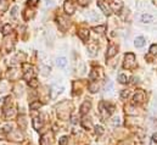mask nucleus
<instances>
[{"mask_svg":"<svg viewBox=\"0 0 157 145\" xmlns=\"http://www.w3.org/2000/svg\"><path fill=\"white\" fill-rule=\"evenodd\" d=\"M123 67L127 70H133L136 67V61H135V56L134 54L128 53L124 55V62H123Z\"/></svg>","mask_w":157,"mask_h":145,"instance_id":"1","label":"nucleus"},{"mask_svg":"<svg viewBox=\"0 0 157 145\" xmlns=\"http://www.w3.org/2000/svg\"><path fill=\"white\" fill-rule=\"evenodd\" d=\"M23 72H24V76H23V78L26 79V81H31L32 79V77L34 75V71H33V67L31 65H28V64H23Z\"/></svg>","mask_w":157,"mask_h":145,"instance_id":"2","label":"nucleus"},{"mask_svg":"<svg viewBox=\"0 0 157 145\" xmlns=\"http://www.w3.org/2000/svg\"><path fill=\"white\" fill-rule=\"evenodd\" d=\"M63 9H65V12L67 15H72L75 11V4L73 0H66L65 4H63Z\"/></svg>","mask_w":157,"mask_h":145,"instance_id":"3","label":"nucleus"},{"mask_svg":"<svg viewBox=\"0 0 157 145\" xmlns=\"http://www.w3.org/2000/svg\"><path fill=\"white\" fill-rule=\"evenodd\" d=\"M98 6L102 10V12L105 15H107V16H110V15L112 14V10H111V7H110V4L105 3V0H99V1H98Z\"/></svg>","mask_w":157,"mask_h":145,"instance_id":"4","label":"nucleus"},{"mask_svg":"<svg viewBox=\"0 0 157 145\" xmlns=\"http://www.w3.org/2000/svg\"><path fill=\"white\" fill-rule=\"evenodd\" d=\"M57 24H59V28L61 29V30H66V29L68 28L69 22H68V21L66 20L65 17L59 16V17H57Z\"/></svg>","mask_w":157,"mask_h":145,"instance_id":"5","label":"nucleus"},{"mask_svg":"<svg viewBox=\"0 0 157 145\" xmlns=\"http://www.w3.org/2000/svg\"><path fill=\"white\" fill-rule=\"evenodd\" d=\"M145 100V94L143 91H136L134 96H133V101L134 104H136V105H139V104H143Z\"/></svg>","mask_w":157,"mask_h":145,"instance_id":"6","label":"nucleus"},{"mask_svg":"<svg viewBox=\"0 0 157 145\" xmlns=\"http://www.w3.org/2000/svg\"><path fill=\"white\" fill-rule=\"evenodd\" d=\"M63 90V87H59V85H55L51 88V90H50V96H51V99H56L59 94H61Z\"/></svg>","mask_w":157,"mask_h":145,"instance_id":"7","label":"nucleus"},{"mask_svg":"<svg viewBox=\"0 0 157 145\" xmlns=\"http://www.w3.org/2000/svg\"><path fill=\"white\" fill-rule=\"evenodd\" d=\"M117 46L113 45V44H111L108 46V49H107V53H106V59H111V58H113V56L117 54Z\"/></svg>","mask_w":157,"mask_h":145,"instance_id":"8","label":"nucleus"},{"mask_svg":"<svg viewBox=\"0 0 157 145\" xmlns=\"http://www.w3.org/2000/svg\"><path fill=\"white\" fill-rule=\"evenodd\" d=\"M78 37L82 39L83 41H87L89 39V30L85 29V28H82L78 30Z\"/></svg>","mask_w":157,"mask_h":145,"instance_id":"9","label":"nucleus"},{"mask_svg":"<svg viewBox=\"0 0 157 145\" xmlns=\"http://www.w3.org/2000/svg\"><path fill=\"white\" fill-rule=\"evenodd\" d=\"M90 107H92V102H90L89 100L84 101L83 105L80 106V113H82V115H85V113H88L89 110H90Z\"/></svg>","mask_w":157,"mask_h":145,"instance_id":"10","label":"nucleus"},{"mask_svg":"<svg viewBox=\"0 0 157 145\" xmlns=\"http://www.w3.org/2000/svg\"><path fill=\"white\" fill-rule=\"evenodd\" d=\"M43 120L40 117H34L33 118V128L35 129V131H39L40 128L43 127Z\"/></svg>","mask_w":157,"mask_h":145,"instance_id":"11","label":"nucleus"},{"mask_svg":"<svg viewBox=\"0 0 157 145\" xmlns=\"http://www.w3.org/2000/svg\"><path fill=\"white\" fill-rule=\"evenodd\" d=\"M88 51L90 56H95L98 53V44L96 43H89L88 44Z\"/></svg>","mask_w":157,"mask_h":145,"instance_id":"12","label":"nucleus"},{"mask_svg":"<svg viewBox=\"0 0 157 145\" xmlns=\"http://www.w3.org/2000/svg\"><path fill=\"white\" fill-rule=\"evenodd\" d=\"M4 115H5V118L6 120H9V118H11L15 116V110L11 107H6V108H4Z\"/></svg>","mask_w":157,"mask_h":145,"instance_id":"13","label":"nucleus"},{"mask_svg":"<svg viewBox=\"0 0 157 145\" xmlns=\"http://www.w3.org/2000/svg\"><path fill=\"white\" fill-rule=\"evenodd\" d=\"M9 7V1L7 0H0V15H3Z\"/></svg>","mask_w":157,"mask_h":145,"instance_id":"14","label":"nucleus"},{"mask_svg":"<svg viewBox=\"0 0 157 145\" xmlns=\"http://www.w3.org/2000/svg\"><path fill=\"white\" fill-rule=\"evenodd\" d=\"M145 44V38L144 37H136L135 40H134V45L136 48H141V46H144Z\"/></svg>","mask_w":157,"mask_h":145,"instance_id":"15","label":"nucleus"},{"mask_svg":"<svg viewBox=\"0 0 157 145\" xmlns=\"http://www.w3.org/2000/svg\"><path fill=\"white\" fill-rule=\"evenodd\" d=\"M152 20H154V17L149 14H144L143 16H141V22L143 23H151L152 22Z\"/></svg>","mask_w":157,"mask_h":145,"instance_id":"16","label":"nucleus"},{"mask_svg":"<svg viewBox=\"0 0 157 145\" xmlns=\"http://www.w3.org/2000/svg\"><path fill=\"white\" fill-rule=\"evenodd\" d=\"M56 65L59 67H61V68H63V67H66V65H67V59L66 58H59L56 60Z\"/></svg>","mask_w":157,"mask_h":145,"instance_id":"17","label":"nucleus"},{"mask_svg":"<svg viewBox=\"0 0 157 145\" xmlns=\"http://www.w3.org/2000/svg\"><path fill=\"white\" fill-rule=\"evenodd\" d=\"M40 145H50L48 134H43L42 136V138H40Z\"/></svg>","mask_w":157,"mask_h":145,"instance_id":"18","label":"nucleus"},{"mask_svg":"<svg viewBox=\"0 0 157 145\" xmlns=\"http://www.w3.org/2000/svg\"><path fill=\"white\" fill-rule=\"evenodd\" d=\"M40 107H42V102H39V101H33L29 104V108L31 110H38Z\"/></svg>","mask_w":157,"mask_h":145,"instance_id":"19","label":"nucleus"},{"mask_svg":"<svg viewBox=\"0 0 157 145\" xmlns=\"http://www.w3.org/2000/svg\"><path fill=\"white\" fill-rule=\"evenodd\" d=\"M7 77H9L10 79H17V77H18L17 71H16V70H11V71H9V72H7Z\"/></svg>","mask_w":157,"mask_h":145,"instance_id":"20","label":"nucleus"},{"mask_svg":"<svg viewBox=\"0 0 157 145\" xmlns=\"http://www.w3.org/2000/svg\"><path fill=\"white\" fill-rule=\"evenodd\" d=\"M11 30H12V27L10 24H5L4 27H3V35H7L11 33Z\"/></svg>","mask_w":157,"mask_h":145,"instance_id":"21","label":"nucleus"},{"mask_svg":"<svg viewBox=\"0 0 157 145\" xmlns=\"http://www.w3.org/2000/svg\"><path fill=\"white\" fill-rule=\"evenodd\" d=\"M128 77H127L125 75H119L118 76V81H119V83H121V84H127V83H128Z\"/></svg>","mask_w":157,"mask_h":145,"instance_id":"22","label":"nucleus"},{"mask_svg":"<svg viewBox=\"0 0 157 145\" xmlns=\"http://www.w3.org/2000/svg\"><path fill=\"white\" fill-rule=\"evenodd\" d=\"M93 30H95L96 33H104L105 30H106V26L102 24V26H98V27H94Z\"/></svg>","mask_w":157,"mask_h":145,"instance_id":"23","label":"nucleus"},{"mask_svg":"<svg viewBox=\"0 0 157 145\" xmlns=\"http://www.w3.org/2000/svg\"><path fill=\"white\" fill-rule=\"evenodd\" d=\"M98 89H99V85H98V83H90V84H89V90L92 91V93L98 91Z\"/></svg>","mask_w":157,"mask_h":145,"instance_id":"24","label":"nucleus"},{"mask_svg":"<svg viewBox=\"0 0 157 145\" xmlns=\"http://www.w3.org/2000/svg\"><path fill=\"white\" fill-rule=\"evenodd\" d=\"M38 84H39V82H38L37 78H34V77H33L31 81H29V87H32V88H37Z\"/></svg>","mask_w":157,"mask_h":145,"instance_id":"25","label":"nucleus"},{"mask_svg":"<svg viewBox=\"0 0 157 145\" xmlns=\"http://www.w3.org/2000/svg\"><path fill=\"white\" fill-rule=\"evenodd\" d=\"M11 137H12V139H15V140H21V138H22V136L20 134V132H12Z\"/></svg>","mask_w":157,"mask_h":145,"instance_id":"26","label":"nucleus"},{"mask_svg":"<svg viewBox=\"0 0 157 145\" xmlns=\"http://www.w3.org/2000/svg\"><path fill=\"white\" fill-rule=\"evenodd\" d=\"M26 14H24V20H29V18H32L33 17V11L32 10H26V11H24Z\"/></svg>","mask_w":157,"mask_h":145,"instance_id":"27","label":"nucleus"},{"mask_svg":"<svg viewBox=\"0 0 157 145\" xmlns=\"http://www.w3.org/2000/svg\"><path fill=\"white\" fill-rule=\"evenodd\" d=\"M18 124H20V126H21L22 128L26 127V118H24V116L18 117Z\"/></svg>","mask_w":157,"mask_h":145,"instance_id":"28","label":"nucleus"},{"mask_svg":"<svg viewBox=\"0 0 157 145\" xmlns=\"http://www.w3.org/2000/svg\"><path fill=\"white\" fill-rule=\"evenodd\" d=\"M95 132H96L98 136H102L105 131H104V128L101 127V126H95Z\"/></svg>","mask_w":157,"mask_h":145,"instance_id":"29","label":"nucleus"},{"mask_svg":"<svg viewBox=\"0 0 157 145\" xmlns=\"http://www.w3.org/2000/svg\"><path fill=\"white\" fill-rule=\"evenodd\" d=\"M42 75H44V76H48L49 73H50V67H48V66H43L42 67Z\"/></svg>","mask_w":157,"mask_h":145,"instance_id":"30","label":"nucleus"},{"mask_svg":"<svg viewBox=\"0 0 157 145\" xmlns=\"http://www.w3.org/2000/svg\"><path fill=\"white\" fill-rule=\"evenodd\" d=\"M17 11H18V7L17 6H13L11 10V17L12 18H16L17 17Z\"/></svg>","mask_w":157,"mask_h":145,"instance_id":"31","label":"nucleus"},{"mask_svg":"<svg viewBox=\"0 0 157 145\" xmlns=\"http://www.w3.org/2000/svg\"><path fill=\"white\" fill-rule=\"evenodd\" d=\"M150 53L151 54H152V55H156L157 54V45H152V46H151V48H150Z\"/></svg>","mask_w":157,"mask_h":145,"instance_id":"32","label":"nucleus"},{"mask_svg":"<svg viewBox=\"0 0 157 145\" xmlns=\"http://www.w3.org/2000/svg\"><path fill=\"white\" fill-rule=\"evenodd\" d=\"M121 96H122L123 99L128 98L129 96V90H122V93H121Z\"/></svg>","mask_w":157,"mask_h":145,"instance_id":"33","label":"nucleus"},{"mask_svg":"<svg viewBox=\"0 0 157 145\" xmlns=\"http://www.w3.org/2000/svg\"><path fill=\"white\" fill-rule=\"evenodd\" d=\"M112 123H113V126H119V124H121V118L119 117H116L115 120L112 121Z\"/></svg>","mask_w":157,"mask_h":145,"instance_id":"34","label":"nucleus"},{"mask_svg":"<svg viewBox=\"0 0 157 145\" xmlns=\"http://www.w3.org/2000/svg\"><path fill=\"white\" fill-rule=\"evenodd\" d=\"M78 3L82 5V6H85V5H88L90 3V0H78Z\"/></svg>","mask_w":157,"mask_h":145,"instance_id":"35","label":"nucleus"},{"mask_svg":"<svg viewBox=\"0 0 157 145\" xmlns=\"http://www.w3.org/2000/svg\"><path fill=\"white\" fill-rule=\"evenodd\" d=\"M66 143H67V137H62L60 139V145H65Z\"/></svg>","mask_w":157,"mask_h":145,"instance_id":"36","label":"nucleus"},{"mask_svg":"<svg viewBox=\"0 0 157 145\" xmlns=\"http://www.w3.org/2000/svg\"><path fill=\"white\" fill-rule=\"evenodd\" d=\"M6 88H7V84L5 82H3L1 83V88H0V91H5V90H6Z\"/></svg>","mask_w":157,"mask_h":145,"instance_id":"37","label":"nucleus"},{"mask_svg":"<svg viewBox=\"0 0 157 145\" xmlns=\"http://www.w3.org/2000/svg\"><path fill=\"white\" fill-rule=\"evenodd\" d=\"M45 1V6H51L53 5V0H44Z\"/></svg>","mask_w":157,"mask_h":145,"instance_id":"38","label":"nucleus"},{"mask_svg":"<svg viewBox=\"0 0 157 145\" xmlns=\"http://www.w3.org/2000/svg\"><path fill=\"white\" fill-rule=\"evenodd\" d=\"M152 139H154V142H156V143H157V133H155L154 136H152Z\"/></svg>","mask_w":157,"mask_h":145,"instance_id":"39","label":"nucleus"},{"mask_svg":"<svg viewBox=\"0 0 157 145\" xmlns=\"http://www.w3.org/2000/svg\"><path fill=\"white\" fill-rule=\"evenodd\" d=\"M5 136H4V133H3V131H1V133H0V138H4Z\"/></svg>","mask_w":157,"mask_h":145,"instance_id":"40","label":"nucleus"},{"mask_svg":"<svg viewBox=\"0 0 157 145\" xmlns=\"http://www.w3.org/2000/svg\"><path fill=\"white\" fill-rule=\"evenodd\" d=\"M154 1H155V4H156V5H157V0H154Z\"/></svg>","mask_w":157,"mask_h":145,"instance_id":"41","label":"nucleus"}]
</instances>
